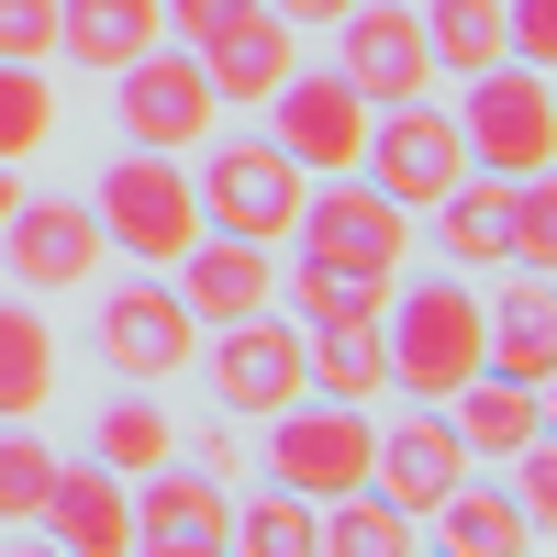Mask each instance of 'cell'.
I'll return each mask as SVG.
<instances>
[{"instance_id":"obj_15","label":"cell","mask_w":557,"mask_h":557,"mask_svg":"<svg viewBox=\"0 0 557 557\" xmlns=\"http://www.w3.org/2000/svg\"><path fill=\"white\" fill-rule=\"evenodd\" d=\"M123 491H134V546H157V557H190V546L235 535V491L212 469H190V457H157V469L123 480Z\"/></svg>"},{"instance_id":"obj_25","label":"cell","mask_w":557,"mask_h":557,"mask_svg":"<svg viewBox=\"0 0 557 557\" xmlns=\"http://www.w3.org/2000/svg\"><path fill=\"white\" fill-rule=\"evenodd\" d=\"M424 524H435L446 546H469V557H513V546H535V513H524L513 491H480V480H457Z\"/></svg>"},{"instance_id":"obj_21","label":"cell","mask_w":557,"mask_h":557,"mask_svg":"<svg viewBox=\"0 0 557 557\" xmlns=\"http://www.w3.org/2000/svg\"><path fill=\"white\" fill-rule=\"evenodd\" d=\"M190 57H201V78H212V101H268V89L301 67V45H290V23H278V12H246L235 34L190 45Z\"/></svg>"},{"instance_id":"obj_2","label":"cell","mask_w":557,"mask_h":557,"mask_svg":"<svg viewBox=\"0 0 557 557\" xmlns=\"http://www.w3.org/2000/svg\"><path fill=\"white\" fill-rule=\"evenodd\" d=\"M101 246H123L134 268H178L201 235V190H190V157H168V146H123L101 168Z\"/></svg>"},{"instance_id":"obj_17","label":"cell","mask_w":557,"mask_h":557,"mask_svg":"<svg viewBox=\"0 0 557 557\" xmlns=\"http://www.w3.org/2000/svg\"><path fill=\"white\" fill-rule=\"evenodd\" d=\"M480 368H502V380H524V391H557V290H546V268H524L502 301H480Z\"/></svg>"},{"instance_id":"obj_7","label":"cell","mask_w":557,"mask_h":557,"mask_svg":"<svg viewBox=\"0 0 557 557\" xmlns=\"http://www.w3.org/2000/svg\"><path fill=\"white\" fill-rule=\"evenodd\" d=\"M257 112H268V146L290 157L301 178H335V168H357V146H368V101H357L346 67H290Z\"/></svg>"},{"instance_id":"obj_19","label":"cell","mask_w":557,"mask_h":557,"mask_svg":"<svg viewBox=\"0 0 557 557\" xmlns=\"http://www.w3.org/2000/svg\"><path fill=\"white\" fill-rule=\"evenodd\" d=\"M435 412L457 424V446H469V457H513L524 435H546V391L502 380V368H469V380H457Z\"/></svg>"},{"instance_id":"obj_16","label":"cell","mask_w":557,"mask_h":557,"mask_svg":"<svg viewBox=\"0 0 557 557\" xmlns=\"http://www.w3.org/2000/svg\"><path fill=\"white\" fill-rule=\"evenodd\" d=\"M178 301H190L201 323H246V312H278V246L257 235H190V257H178Z\"/></svg>"},{"instance_id":"obj_18","label":"cell","mask_w":557,"mask_h":557,"mask_svg":"<svg viewBox=\"0 0 557 557\" xmlns=\"http://www.w3.org/2000/svg\"><path fill=\"white\" fill-rule=\"evenodd\" d=\"M57 546H78V557H112V546H134V491L101 469V457H57V491H45V513H34Z\"/></svg>"},{"instance_id":"obj_28","label":"cell","mask_w":557,"mask_h":557,"mask_svg":"<svg viewBox=\"0 0 557 557\" xmlns=\"http://www.w3.org/2000/svg\"><path fill=\"white\" fill-rule=\"evenodd\" d=\"M45 134H57V78L34 57H0V168L45 157Z\"/></svg>"},{"instance_id":"obj_31","label":"cell","mask_w":557,"mask_h":557,"mask_svg":"<svg viewBox=\"0 0 557 557\" xmlns=\"http://www.w3.org/2000/svg\"><path fill=\"white\" fill-rule=\"evenodd\" d=\"M513 268H557V168L513 178Z\"/></svg>"},{"instance_id":"obj_12","label":"cell","mask_w":557,"mask_h":557,"mask_svg":"<svg viewBox=\"0 0 557 557\" xmlns=\"http://www.w3.org/2000/svg\"><path fill=\"white\" fill-rule=\"evenodd\" d=\"M301 391H312L301 323H278V312L212 323V401H223V412H290Z\"/></svg>"},{"instance_id":"obj_9","label":"cell","mask_w":557,"mask_h":557,"mask_svg":"<svg viewBox=\"0 0 557 557\" xmlns=\"http://www.w3.org/2000/svg\"><path fill=\"white\" fill-rule=\"evenodd\" d=\"M335 67L357 78L368 112H401V101H435V45H424V12H401V0H357L335 12Z\"/></svg>"},{"instance_id":"obj_26","label":"cell","mask_w":557,"mask_h":557,"mask_svg":"<svg viewBox=\"0 0 557 557\" xmlns=\"http://www.w3.org/2000/svg\"><path fill=\"white\" fill-rule=\"evenodd\" d=\"M424 45H435V67H457V78H480V67L513 57L502 0H424Z\"/></svg>"},{"instance_id":"obj_5","label":"cell","mask_w":557,"mask_h":557,"mask_svg":"<svg viewBox=\"0 0 557 557\" xmlns=\"http://www.w3.org/2000/svg\"><path fill=\"white\" fill-rule=\"evenodd\" d=\"M190 190H201V223H212V235L290 246V223H301V190H312V178H301L290 157H278L268 134H223V146H201Z\"/></svg>"},{"instance_id":"obj_13","label":"cell","mask_w":557,"mask_h":557,"mask_svg":"<svg viewBox=\"0 0 557 557\" xmlns=\"http://www.w3.org/2000/svg\"><path fill=\"white\" fill-rule=\"evenodd\" d=\"M0 257H12V290H34V301L89 290V278H101V212H89V201H34V190H23V212L0 223Z\"/></svg>"},{"instance_id":"obj_11","label":"cell","mask_w":557,"mask_h":557,"mask_svg":"<svg viewBox=\"0 0 557 557\" xmlns=\"http://www.w3.org/2000/svg\"><path fill=\"white\" fill-rule=\"evenodd\" d=\"M368 412L357 401H290L268 424V480L278 491H301V502H335V491H357L368 480Z\"/></svg>"},{"instance_id":"obj_1","label":"cell","mask_w":557,"mask_h":557,"mask_svg":"<svg viewBox=\"0 0 557 557\" xmlns=\"http://www.w3.org/2000/svg\"><path fill=\"white\" fill-rule=\"evenodd\" d=\"M480 290H469V268H435V278H391V312H380V335H391V391L412 401H446L457 380L480 368Z\"/></svg>"},{"instance_id":"obj_27","label":"cell","mask_w":557,"mask_h":557,"mask_svg":"<svg viewBox=\"0 0 557 557\" xmlns=\"http://www.w3.org/2000/svg\"><path fill=\"white\" fill-rule=\"evenodd\" d=\"M89 457H101L112 480H146L157 457H178V424L157 401H101V424H89Z\"/></svg>"},{"instance_id":"obj_34","label":"cell","mask_w":557,"mask_h":557,"mask_svg":"<svg viewBox=\"0 0 557 557\" xmlns=\"http://www.w3.org/2000/svg\"><path fill=\"white\" fill-rule=\"evenodd\" d=\"M0 57H57V0H0Z\"/></svg>"},{"instance_id":"obj_10","label":"cell","mask_w":557,"mask_h":557,"mask_svg":"<svg viewBox=\"0 0 557 557\" xmlns=\"http://www.w3.org/2000/svg\"><path fill=\"white\" fill-rule=\"evenodd\" d=\"M112 101H123L134 146H168V157H190L201 134L223 123V101H212V78H201L190 45H146L134 67H112Z\"/></svg>"},{"instance_id":"obj_4","label":"cell","mask_w":557,"mask_h":557,"mask_svg":"<svg viewBox=\"0 0 557 557\" xmlns=\"http://www.w3.org/2000/svg\"><path fill=\"white\" fill-rule=\"evenodd\" d=\"M457 146H469V168H491V178L557 168V89H546V67H524V57L480 67L469 101H457Z\"/></svg>"},{"instance_id":"obj_32","label":"cell","mask_w":557,"mask_h":557,"mask_svg":"<svg viewBox=\"0 0 557 557\" xmlns=\"http://www.w3.org/2000/svg\"><path fill=\"white\" fill-rule=\"evenodd\" d=\"M168 12V45H212V34H235L246 12H268V0H157Z\"/></svg>"},{"instance_id":"obj_30","label":"cell","mask_w":557,"mask_h":557,"mask_svg":"<svg viewBox=\"0 0 557 557\" xmlns=\"http://www.w3.org/2000/svg\"><path fill=\"white\" fill-rule=\"evenodd\" d=\"M45 491H57V446L34 424H0V524H34Z\"/></svg>"},{"instance_id":"obj_6","label":"cell","mask_w":557,"mask_h":557,"mask_svg":"<svg viewBox=\"0 0 557 557\" xmlns=\"http://www.w3.org/2000/svg\"><path fill=\"white\" fill-rule=\"evenodd\" d=\"M89 346H101V368L112 380H178L190 368V346H201V312L178 301V278L168 268H146V278H123V290L101 301V323H89Z\"/></svg>"},{"instance_id":"obj_14","label":"cell","mask_w":557,"mask_h":557,"mask_svg":"<svg viewBox=\"0 0 557 557\" xmlns=\"http://www.w3.org/2000/svg\"><path fill=\"white\" fill-rule=\"evenodd\" d=\"M368 480H380V491L401 502V513L424 524L435 502H446L457 480H469V446H457V424H446L435 401H412V412H391V424L368 435Z\"/></svg>"},{"instance_id":"obj_24","label":"cell","mask_w":557,"mask_h":557,"mask_svg":"<svg viewBox=\"0 0 557 557\" xmlns=\"http://www.w3.org/2000/svg\"><path fill=\"white\" fill-rule=\"evenodd\" d=\"M45 401H57V323L0 301V424H45Z\"/></svg>"},{"instance_id":"obj_33","label":"cell","mask_w":557,"mask_h":557,"mask_svg":"<svg viewBox=\"0 0 557 557\" xmlns=\"http://www.w3.org/2000/svg\"><path fill=\"white\" fill-rule=\"evenodd\" d=\"M502 34H513V57L557 78V0H502Z\"/></svg>"},{"instance_id":"obj_3","label":"cell","mask_w":557,"mask_h":557,"mask_svg":"<svg viewBox=\"0 0 557 557\" xmlns=\"http://www.w3.org/2000/svg\"><path fill=\"white\" fill-rule=\"evenodd\" d=\"M290 257H323V268H357V278H401V257H412V212L380 190V178H357V168H335V178H312L301 190V223H290Z\"/></svg>"},{"instance_id":"obj_36","label":"cell","mask_w":557,"mask_h":557,"mask_svg":"<svg viewBox=\"0 0 557 557\" xmlns=\"http://www.w3.org/2000/svg\"><path fill=\"white\" fill-rule=\"evenodd\" d=\"M12 212H23V178H12V168H0V223H12Z\"/></svg>"},{"instance_id":"obj_35","label":"cell","mask_w":557,"mask_h":557,"mask_svg":"<svg viewBox=\"0 0 557 557\" xmlns=\"http://www.w3.org/2000/svg\"><path fill=\"white\" fill-rule=\"evenodd\" d=\"M278 23H335V12H357V0H268Z\"/></svg>"},{"instance_id":"obj_23","label":"cell","mask_w":557,"mask_h":557,"mask_svg":"<svg viewBox=\"0 0 557 557\" xmlns=\"http://www.w3.org/2000/svg\"><path fill=\"white\" fill-rule=\"evenodd\" d=\"M301 357H312V391H323V401H380V391H391V335H380V312H357V323H301Z\"/></svg>"},{"instance_id":"obj_8","label":"cell","mask_w":557,"mask_h":557,"mask_svg":"<svg viewBox=\"0 0 557 557\" xmlns=\"http://www.w3.org/2000/svg\"><path fill=\"white\" fill-rule=\"evenodd\" d=\"M357 178H380L401 212H435L457 178H469V146H457V112L435 101H401V112H368V146H357Z\"/></svg>"},{"instance_id":"obj_29","label":"cell","mask_w":557,"mask_h":557,"mask_svg":"<svg viewBox=\"0 0 557 557\" xmlns=\"http://www.w3.org/2000/svg\"><path fill=\"white\" fill-rule=\"evenodd\" d=\"M312 513H323V502H301V491L268 480L246 513H235V535H223V546H246V557H301V546H312Z\"/></svg>"},{"instance_id":"obj_22","label":"cell","mask_w":557,"mask_h":557,"mask_svg":"<svg viewBox=\"0 0 557 557\" xmlns=\"http://www.w3.org/2000/svg\"><path fill=\"white\" fill-rule=\"evenodd\" d=\"M435 235H446V268H513V178L469 168L435 201Z\"/></svg>"},{"instance_id":"obj_20","label":"cell","mask_w":557,"mask_h":557,"mask_svg":"<svg viewBox=\"0 0 557 557\" xmlns=\"http://www.w3.org/2000/svg\"><path fill=\"white\" fill-rule=\"evenodd\" d=\"M146 45H168V12L157 0H57V57H78V67H134Z\"/></svg>"}]
</instances>
